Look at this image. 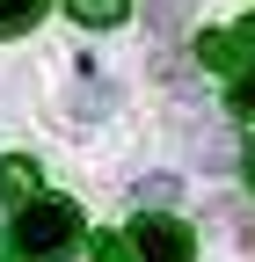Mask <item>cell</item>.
I'll return each instance as SVG.
<instances>
[{
    "instance_id": "obj_4",
    "label": "cell",
    "mask_w": 255,
    "mask_h": 262,
    "mask_svg": "<svg viewBox=\"0 0 255 262\" xmlns=\"http://www.w3.org/2000/svg\"><path fill=\"white\" fill-rule=\"evenodd\" d=\"M66 15H73V22H88V29H110V22L132 15V0H66Z\"/></svg>"
},
{
    "instance_id": "obj_9",
    "label": "cell",
    "mask_w": 255,
    "mask_h": 262,
    "mask_svg": "<svg viewBox=\"0 0 255 262\" xmlns=\"http://www.w3.org/2000/svg\"><path fill=\"white\" fill-rule=\"evenodd\" d=\"M139 196H146V204H168V196H175V175H146Z\"/></svg>"
},
{
    "instance_id": "obj_2",
    "label": "cell",
    "mask_w": 255,
    "mask_h": 262,
    "mask_svg": "<svg viewBox=\"0 0 255 262\" xmlns=\"http://www.w3.org/2000/svg\"><path fill=\"white\" fill-rule=\"evenodd\" d=\"M124 248H132L139 262H189V255H197L189 226H175V219H161V211H146V219L132 226V241H124Z\"/></svg>"
},
{
    "instance_id": "obj_5",
    "label": "cell",
    "mask_w": 255,
    "mask_h": 262,
    "mask_svg": "<svg viewBox=\"0 0 255 262\" xmlns=\"http://www.w3.org/2000/svg\"><path fill=\"white\" fill-rule=\"evenodd\" d=\"M182 22H189V0H146V29L153 37H175Z\"/></svg>"
},
{
    "instance_id": "obj_8",
    "label": "cell",
    "mask_w": 255,
    "mask_h": 262,
    "mask_svg": "<svg viewBox=\"0 0 255 262\" xmlns=\"http://www.w3.org/2000/svg\"><path fill=\"white\" fill-rule=\"evenodd\" d=\"M226 110L255 124V66H248V73H241V80H233V95H226Z\"/></svg>"
},
{
    "instance_id": "obj_10",
    "label": "cell",
    "mask_w": 255,
    "mask_h": 262,
    "mask_svg": "<svg viewBox=\"0 0 255 262\" xmlns=\"http://www.w3.org/2000/svg\"><path fill=\"white\" fill-rule=\"evenodd\" d=\"M233 44H241V58L255 51V22H241V29H233Z\"/></svg>"
},
{
    "instance_id": "obj_7",
    "label": "cell",
    "mask_w": 255,
    "mask_h": 262,
    "mask_svg": "<svg viewBox=\"0 0 255 262\" xmlns=\"http://www.w3.org/2000/svg\"><path fill=\"white\" fill-rule=\"evenodd\" d=\"M37 15H44V0H0V37H22Z\"/></svg>"
},
{
    "instance_id": "obj_6",
    "label": "cell",
    "mask_w": 255,
    "mask_h": 262,
    "mask_svg": "<svg viewBox=\"0 0 255 262\" xmlns=\"http://www.w3.org/2000/svg\"><path fill=\"white\" fill-rule=\"evenodd\" d=\"M197 51H204V66H219V73H233V66H241V44H233V29H211V37H204Z\"/></svg>"
},
{
    "instance_id": "obj_1",
    "label": "cell",
    "mask_w": 255,
    "mask_h": 262,
    "mask_svg": "<svg viewBox=\"0 0 255 262\" xmlns=\"http://www.w3.org/2000/svg\"><path fill=\"white\" fill-rule=\"evenodd\" d=\"M8 241H15L22 262H66L88 233H80V211L66 204V196H37V204H22V211H15Z\"/></svg>"
},
{
    "instance_id": "obj_3",
    "label": "cell",
    "mask_w": 255,
    "mask_h": 262,
    "mask_svg": "<svg viewBox=\"0 0 255 262\" xmlns=\"http://www.w3.org/2000/svg\"><path fill=\"white\" fill-rule=\"evenodd\" d=\"M0 196H15V204H37V160H0Z\"/></svg>"
},
{
    "instance_id": "obj_11",
    "label": "cell",
    "mask_w": 255,
    "mask_h": 262,
    "mask_svg": "<svg viewBox=\"0 0 255 262\" xmlns=\"http://www.w3.org/2000/svg\"><path fill=\"white\" fill-rule=\"evenodd\" d=\"M248 189H255V146H248Z\"/></svg>"
}]
</instances>
